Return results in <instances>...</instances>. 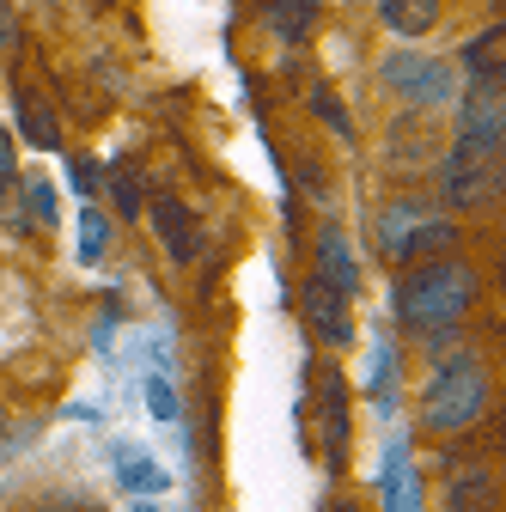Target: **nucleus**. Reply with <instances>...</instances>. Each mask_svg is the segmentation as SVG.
<instances>
[{"instance_id":"1","label":"nucleus","mask_w":506,"mask_h":512,"mask_svg":"<svg viewBox=\"0 0 506 512\" xmlns=\"http://www.w3.org/2000/svg\"><path fill=\"white\" fill-rule=\"evenodd\" d=\"M482 299V275L470 256H433V263H415L397 275V293H391V311L403 330H452L458 317H470Z\"/></svg>"},{"instance_id":"2","label":"nucleus","mask_w":506,"mask_h":512,"mask_svg":"<svg viewBox=\"0 0 506 512\" xmlns=\"http://www.w3.org/2000/svg\"><path fill=\"white\" fill-rule=\"evenodd\" d=\"M378 250H385L391 269H415V263H433V256H452L458 250V220L446 208L421 202V196H397L378 214Z\"/></svg>"},{"instance_id":"3","label":"nucleus","mask_w":506,"mask_h":512,"mask_svg":"<svg viewBox=\"0 0 506 512\" xmlns=\"http://www.w3.org/2000/svg\"><path fill=\"white\" fill-rule=\"evenodd\" d=\"M482 409H488V366H482L476 354L446 360V366L427 378V391H421V421H427V433H439V439L476 427Z\"/></svg>"},{"instance_id":"4","label":"nucleus","mask_w":506,"mask_h":512,"mask_svg":"<svg viewBox=\"0 0 506 512\" xmlns=\"http://www.w3.org/2000/svg\"><path fill=\"white\" fill-rule=\"evenodd\" d=\"M500 196V141L452 135L446 159H439V202L446 208H488Z\"/></svg>"},{"instance_id":"5","label":"nucleus","mask_w":506,"mask_h":512,"mask_svg":"<svg viewBox=\"0 0 506 512\" xmlns=\"http://www.w3.org/2000/svg\"><path fill=\"white\" fill-rule=\"evenodd\" d=\"M378 80H385L403 104H415L421 116L439 110V104H452V86H458L452 68H446L439 55H391L385 68H378Z\"/></svg>"},{"instance_id":"6","label":"nucleus","mask_w":506,"mask_h":512,"mask_svg":"<svg viewBox=\"0 0 506 512\" xmlns=\"http://www.w3.org/2000/svg\"><path fill=\"white\" fill-rule=\"evenodd\" d=\"M147 226H153V238H159V250L171 256L177 269H189L196 263V250H202V226H196V208H189L183 196H147Z\"/></svg>"},{"instance_id":"7","label":"nucleus","mask_w":506,"mask_h":512,"mask_svg":"<svg viewBox=\"0 0 506 512\" xmlns=\"http://www.w3.org/2000/svg\"><path fill=\"white\" fill-rule=\"evenodd\" d=\"M305 317L330 348H354V299L324 287V281H305Z\"/></svg>"},{"instance_id":"8","label":"nucleus","mask_w":506,"mask_h":512,"mask_svg":"<svg viewBox=\"0 0 506 512\" xmlns=\"http://www.w3.org/2000/svg\"><path fill=\"white\" fill-rule=\"evenodd\" d=\"M318 263H311V281H324V287H336V293H360V263H354V250H348V238L336 232V226H324L318 232Z\"/></svg>"},{"instance_id":"9","label":"nucleus","mask_w":506,"mask_h":512,"mask_svg":"<svg viewBox=\"0 0 506 512\" xmlns=\"http://www.w3.org/2000/svg\"><path fill=\"white\" fill-rule=\"evenodd\" d=\"M324 445H330V470H348V433H354V409H348V378L324 372Z\"/></svg>"},{"instance_id":"10","label":"nucleus","mask_w":506,"mask_h":512,"mask_svg":"<svg viewBox=\"0 0 506 512\" xmlns=\"http://www.w3.org/2000/svg\"><path fill=\"white\" fill-rule=\"evenodd\" d=\"M500 49H506V25L494 19V25H482L470 43H464V74H470V86H500Z\"/></svg>"},{"instance_id":"11","label":"nucleus","mask_w":506,"mask_h":512,"mask_svg":"<svg viewBox=\"0 0 506 512\" xmlns=\"http://www.w3.org/2000/svg\"><path fill=\"white\" fill-rule=\"evenodd\" d=\"M452 512H494V464L488 458H470L452 470Z\"/></svg>"},{"instance_id":"12","label":"nucleus","mask_w":506,"mask_h":512,"mask_svg":"<svg viewBox=\"0 0 506 512\" xmlns=\"http://www.w3.org/2000/svg\"><path fill=\"white\" fill-rule=\"evenodd\" d=\"M263 25H269L281 43H305L311 25H318V0H269V7H263Z\"/></svg>"},{"instance_id":"13","label":"nucleus","mask_w":506,"mask_h":512,"mask_svg":"<svg viewBox=\"0 0 506 512\" xmlns=\"http://www.w3.org/2000/svg\"><path fill=\"white\" fill-rule=\"evenodd\" d=\"M433 147H439V141H433V122H427L421 110H409V116L391 128V159H397V165H421Z\"/></svg>"},{"instance_id":"14","label":"nucleus","mask_w":506,"mask_h":512,"mask_svg":"<svg viewBox=\"0 0 506 512\" xmlns=\"http://www.w3.org/2000/svg\"><path fill=\"white\" fill-rule=\"evenodd\" d=\"M110 202H116L122 220H141V208H147V177H141L135 159H116L110 165Z\"/></svg>"},{"instance_id":"15","label":"nucleus","mask_w":506,"mask_h":512,"mask_svg":"<svg viewBox=\"0 0 506 512\" xmlns=\"http://www.w3.org/2000/svg\"><path fill=\"white\" fill-rule=\"evenodd\" d=\"M378 19H385V31H397V37H427L439 25V7L433 0H385Z\"/></svg>"},{"instance_id":"16","label":"nucleus","mask_w":506,"mask_h":512,"mask_svg":"<svg viewBox=\"0 0 506 512\" xmlns=\"http://www.w3.org/2000/svg\"><path fill=\"white\" fill-rule=\"evenodd\" d=\"M19 128L31 135V147H43V153L61 147V122H55V110H49L37 92H19Z\"/></svg>"},{"instance_id":"17","label":"nucleus","mask_w":506,"mask_h":512,"mask_svg":"<svg viewBox=\"0 0 506 512\" xmlns=\"http://www.w3.org/2000/svg\"><path fill=\"white\" fill-rule=\"evenodd\" d=\"M25 220L31 226H55L61 220V196L49 177H25Z\"/></svg>"},{"instance_id":"18","label":"nucleus","mask_w":506,"mask_h":512,"mask_svg":"<svg viewBox=\"0 0 506 512\" xmlns=\"http://www.w3.org/2000/svg\"><path fill=\"white\" fill-rule=\"evenodd\" d=\"M116 476H122V488H165V470L153 464V458H135V452H116Z\"/></svg>"},{"instance_id":"19","label":"nucleus","mask_w":506,"mask_h":512,"mask_svg":"<svg viewBox=\"0 0 506 512\" xmlns=\"http://www.w3.org/2000/svg\"><path fill=\"white\" fill-rule=\"evenodd\" d=\"M104 250H110V220L98 208H86L80 214V263H98Z\"/></svg>"},{"instance_id":"20","label":"nucleus","mask_w":506,"mask_h":512,"mask_svg":"<svg viewBox=\"0 0 506 512\" xmlns=\"http://www.w3.org/2000/svg\"><path fill=\"white\" fill-rule=\"evenodd\" d=\"M13 183H19V135L0 122V196H7Z\"/></svg>"},{"instance_id":"21","label":"nucleus","mask_w":506,"mask_h":512,"mask_svg":"<svg viewBox=\"0 0 506 512\" xmlns=\"http://www.w3.org/2000/svg\"><path fill=\"white\" fill-rule=\"evenodd\" d=\"M147 409H153V421H177V397L165 378H147Z\"/></svg>"},{"instance_id":"22","label":"nucleus","mask_w":506,"mask_h":512,"mask_svg":"<svg viewBox=\"0 0 506 512\" xmlns=\"http://www.w3.org/2000/svg\"><path fill=\"white\" fill-rule=\"evenodd\" d=\"M311 110H318V116H324V122H330V128H336V135H354V122H348V116H342V104H336V98H330V92H311Z\"/></svg>"},{"instance_id":"23","label":"nucleus","mask_w":506,"mask_h":512,"mask_svg":"<svg viewBox=\"0 0 506 512\" xmlns=\"http://www.w3.org/2000/svg\"><path fill=\"white\" fill-rule=\"evenodd\" d=\"M13 43H19V19L0 7V49H13Z\"/></svg>"},{"instance_id":"24","label":"nucleus","mask_w":506,"mask_h":512,"mask_svg":"<svg viewBox=\"0 0 506 512\" xmlns=\"http://www.w3.org/2000/svg\"><path fill=\"white\" fill-rule=\"evenodd\" d=\"M92 183H98V165L80 159V165H74V189H92Z\"/></svg>"},{"instance_id":"25","label":"nucleus","mask_w":506,"mask_h":512,"mask_svg":"<svg viewBox=\"0 0 506 512\" xmlns=\"http://www.w3.org/2000/svg\"><path fill=\"white\" fill-rule=\"evenodd\" d=\"M324 512H360V506H354V500H330Z\"/></svg>"},{"instance_id":"26","label":"nucleus","mask_w":506,"mask_h":512,"mask_svg":"<svg viewBox=\"0 0 506 512\" xmlns=\"http://www.w3.org/2000/svg\"><path fill=\"white\" fill-rule=\"evenodd\" d=\"M7 427H13V421H7V403H0V439H7Z\"/></svg>"},{"instance_id":"27","label":"nucleus","mask_w":506,"mask_h":512,"mask_svg":"<svg viewBox=\"0 0 506 512\" xmlns=\"http://www.w3.org/2000/svg\"><path fill=\"white\" fill-rule=\"evenodd\" d=\"M141 512H153V506H141Z\"/></svg>"}]
</instances>
